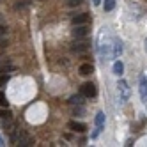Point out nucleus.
Masks as SVG:
<instances>
[{
	"label": "nucleus",
	"instance_id": "nucleus-1",
	"mask_svg": "<svg viewBox=\"0 0 147 147\" xmlns=\"http://www.w3.org/2000/svg\"><path fill=\"white\" fill-rule=\"evenodd\" d=\"M90 48V41L83 39V37H75V41L71 43V50L75 51V53H83V51H87Z\"/></svg>",
	"mask_w": 147,
	"mask_h": 147
},
{
	"label": "nucleus",
	"instance_id": "nucleus-2",
	"mask_svg": "<svg viewBox=\"0 0 147 147\" xmlns=\"http://www.w3.org/2000/svg\"><path fill=\"white\" fill-rule=\"evenodd\" d=\"M16 136H18L16 145H20V147H32L34 145V138L27 131H16Z\"/></svg>",
	"mask_w": 147,
	"mask_h": 147
},
{
	"label": "nucleus",
	"instance_id": "nucleus-3",
	"mask_svg": "<svg viewBox=\"0 0 147 147\" xmlns=\"http://www.w3.org/2000/svg\"><path fill=\"white\" fill-rule=\"evenodd\" d=\"M117 87H119V94H121V103H126L129 99V83L126 82V80H119L117 83Z\"/></svg>",
	"mask_w": 147,
	"mask_h": 147
},
{
	"label": "nucleus",
	"instance_id": "nucleus-4",
	"mask_svg": "<svg viewBox=\"0 0 147 147\" xmlns=\"http://www.w3.org/2000/svg\"><path fill=\"white\" fill-rule=\"evenodd\" d=\"M80 92L83 94L85 98H96V94H98V90H96V85L94 83H90V82H87V83H83V85L80 87Z\"/></svg>",
	"mask_w": 147,
	"mask_h": 147
},
{
	"label": "nucleus",
	"instance_id": "nucleus-5",
	"mask_svg": "<svg viewBox=\"0 0 147 147\" xmlns=\"http://www.w3.org/2000/svg\"><path fill=\"white\" fill-rule=\"evenodd\" d=\"M90 32L89 23H82V25H73V37H85Z\"/></svg>",
	"mask_w": 147,
	"mask_h": 147
},
{
	"label": "nucleus",
	"instance_id": "nucleus-6",
	"mask_svg": "<svg viewBox=\"0 0 147 147\" xmlns=\"http://www.w3.org/2000/svg\"><path fill=\"white\" fill-rule=\"evenodd\" d=\"M138 90H140V98H142V101H147V76H140Z\"/></svg>",
	"mask_w": 147,
	"mask_h": 147
},
{
	"label": "nucleus",
	"instance_id": "nucleus-7",
	"mask_svg": "<svg viewBox=\"0 0 147 147\" xmlns=\"http://www.w3.org/2000/svg\"><path fill=\"white\" fill-rule=\"evenodd\" d=\"M67 128L73 129V131H78V133H85L87 131V126L83 124V122H76V121H71L67 124Z\"/></svg>",
	"mask_w": 147,
	"mask_h": 147
},
{
	"label": "nucleus",
	"instance_id": "nucleus-8",
	"mask_svg": "<svg viewBox=\"0 0 147 147\" xmlns=\"http://www.w3.org/2000/svg\"><path fill=\"white\" fill-rule=\"evenodd\" d=\"M92 71H94V66L90 64V62H85V64H82L80 67H78V73L82 76H89V75H92Z\"/></svg>",
	"mask_w": 147,
	"mask_h": 147
},
{
	"label": "nucleus",
	"instance_id": "nucleus-9",
	"mask_svg": "<svg viewBox=\"0 0 147 147\" xmlns=\"http://www.w3.org/2000/svg\"><path fill=\"white\" fill-rule=\"evenodd\" d=\"M71 22H73V25L89 23V14H85V13H82V14H76V16H73V18H71Z\"/></svg>",
	"mask_w": 147,
	"mask_h": 147
},
{
	"label": "nucleus",
	"instance_id": "nucleus-10",
	"mask_svg": "<svg viewBox=\"0 0 147 147\" xmlns=\"http://www.w3.org/2000/svg\"><path fill=\"white\" fill-rule=\"evenodd\" d=\"M121 53H122V43H121L119 39H113V46H112V57H113V59H117Z\"/></svg>",
	"mask_w": 147,
	"mask_h": 147
},
{
	"label": "nucleus",
	"instance_id": "nucleus-11",
	"mask_svg": "<svg viewBox=\"0 0 147 147\" xmlns=\"http://www.w3.org/2000/svg\"><path fill=\"white\" fill-rule=\"evenodd\" d=\"M83 99H85V96H83L82 92H78V94H75V96H71L67 103L71 105V107H75V105H83Z\"/></svg>",
	"mask_w": 147,
	"mask_h": 147
},
{
	"label": "nucleus",
	"instance_id": "nucleus-12",
	"mask_svg": "<svg viewBox=\"0 0 147 147\" xmlns=\"http://www.w3.org/2000/svg\"><path fill=\"white\" fill-rule=\"evenodd\" d=\"M14 69H16V66H14V64H11L9 60H5V64H2V66H0V75L11 73V71H14Z\"/></svg>",
	"mask_w": 147,
	"mask_h": 147
},
{
	"label": "nucleus",
	"instance_id": "nucleus-13",
	"mask_svg": "<svg viewBox=\"0 0 147 147\" xmlns=\"http://www.w3.org/2000/svg\"><path fill=\"white\" fill-rule=\"evenodd\" d=\"M122 73H124V64H122L121 60H115L113 62V75L115 76H121Z\"/></svg>",
	"mask_w": 147,
	"mask_h": 147
},
{
	"label": "nucleus",
	"instance_id": "nucleus-14",
	"mask_svg": "<svg viewBox=\"0 0 147 147\" xmlns=\"http://www.w3.org/2000/svg\"><path fill=\"white\" fill-rule=\"evenodd\" d=\"M83 113H85L83 105H75V107H73V115H75V117H82Z\"/></svg>",
	"mask_w": 147,
	"mask_h": 147
},
{
	"label": "nucleus",
	"instance_id": "nucleus-15",
	"mask_svg": "<svg viewBox=\"0 0 147 147\" xmlns=\"http://www.w3.org/2000/svg\"><path fill=\"white\" fill-rule=\"evenodd\" d=\"M0 119H13V112L7 107H2V110H0Z\"/></svg>",
	"mask_w": 147,
	"mask_h": 147
},
{
	"label": "nucleus",
	"instance_id": "nucleus-16",
	"mask_svg": "<svg viewBox=\"0 0 147 147\" xmlns=\"http://www.w3.org/2000/svg\"><path fill=\"white\" fill-rule=\"evenodd\" d=\"M113 7H115V0H105V4H103L105 13H110V11H113Z\"/></svg>",
	"mask_w": 147,
	"mask_h": 147
},
{
	"label": "nucleus",
	"instance_id": "nucleus-17",
	"mask_svg": "<svg viewBox=\"0 0 147 147\" xmlns=\"http://www.w3.org/2000/svg\"><path fill=\"white\" fill-rule=\"evenodd\" d=\"M103 124H105V113H103V112H99V113L96 115V126L103 128Z\"/></svg>",
	"mask_w": 147,
	"mask_h": 147
},
{
	"label": "nucleus",
	"instance_id": "nucleus-18",
	"mask_svg": "<svg viewBox=\"0 0 147 147\" xmlns=\"http://www.w3.org/2000/svg\"><path fill=\"white\" fill-rule=\"evenodd\" d=\"M82 4H83V0H66V5H69V7H76Z\"/></svg>",
	"mask_w": 147,
	"mask_h": 147
},
{
	"label": "nucleus",
	"instance_id": "nucleus-19",
	"mask_svg": "<svg viewBox=\"0 0 147 147\" xmlns=\"http://www.w3.org/2000/svg\"><path fill=\"white\" fill-rule=\"evenodd\" d=\"M9 78H11V75H9V73H7V75H0V87H4L5 83L9 82Z\"/></svg>",
	"mask_w": 147,
	"mask_h": 147
},
{
	"label": "nucleus",
	"instance_id": "nucleus-20",
	"mask_svg": "<svg viewBox=\"0 0 147 147\" xmlns=\"http://www.w3.org/2000/svg\"><path fill=\"white\" fill-rule=\"evenodd\" d=\"M9 105V101H7V98H5V94L0 90V107H7Z\"/></svg>",
	"mask_w": 147,
	"mask_h": 147
},
{
	"label": "nucleus",
	"instance_id": "nucleus-21",
	"mask_svg": "<svg viewBox=\"0 0 147 147\" xmlns=\"http://www.w3.org/2000/svg\"><path fill=\"white\" fill-rule=\"evenodd\" d=\"M5 36H7V27L0 23V39H2V37H5Z\"/></svg>",
	"mask_w": 147,
	"mask_h": 147
},
{
	"label": "nucleus",
	"instance_id": "nucleus-22",
	"mask_svg": "<svg viewBox=\"0 0 147 147\" xmlns=\"http://www.w3.org/2000/svg\"><path fill=\"white\" fill-rule=\"evenodd\" d=\"M101 129H103V128H99V126H96V129L92 131V135H90V136H92V138H96V136H98V135L101 133Z\"/></svg>",
	"mask_w": 147,
	"mask_h": 147
},
{
	"label": "nucleus",
	"instance_id": "nucleus-23",
	"mask_svg": "<svg viewBox=\"0 0 147 147\" xmlns=\"http://www.w3.org/2000/svg\"><path fill=\"white\" fill-rule=\"evenodd\" d=\"M7 45H9V43H7V39H5V41H4V37L0 39V48H4V46H7Z\"/></svg>",
	"mask_w": 147,
	"mask_h": 147
},
{
	"label": "nucleus",
	"instance_id": "nucleus-24",
	"mask_svg": "<svg viewBox=\"0 0 147 147\" xmlns=\"http://www.w3.org/2000/svg\"><path fill=\"white\" fill-rule=\"evenodd\" d=\"M101 2H103V0H92V4H94V5H99Z\"/></svg>",
	"mask_w": 147,
	"mask_h": 147
},
{
	"label": "nucleus",
	"instance_id": "nucleus-25",
	"mask_svg": "<svg viewBox=\"0 0 147 147\" xmlns=\"http://www.w3.org/2000/svg\"><path fill=\"white\" fill-rule=\"evenodd\" d=\"M4 145V138H2V136H0V147H2Z\"/></svg>",
	"mask_w": 147,
	"mask_h": 147
},
{
	"label": "nucleus",
	"instance_id": "nucleus-26",
	"mask_svg": "<svg viewBox=\"0 0 147 147\" xmlns=\"http://www.w3.org/2000/svg\"><path fill=\"white\" fill-rule=\"evenodd\" d=\"M145 50H147V39H145Z\"/></svg>",
	"mask_w": 147,
	"mask_h": 147
},
{
	"label": "nucleus",
	"instance_id": "nucleus-27",
	"mask_svg": "<svg viewBox=\"0 0 147 147\" xmlns=\"http://www.w3.org/2000/svg\"><path fill=\"white\" fill-rule=\"evenodd\" d=\"M0 23H2V14H0Z\"/></svg>",
	"mask_w": 147,
	"mask_h": 147
}]
</instances>
